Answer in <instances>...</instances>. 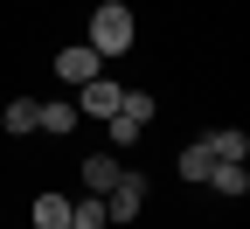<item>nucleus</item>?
Segmentation results:
<instances>
[{"label":"nucleus","mask_w":250,"mask_h":229,"mask_svg":"<svg viewBox=\"0 0 250 229\" xmlns=\"http://www.w3.org/2000/svg\"><path fill=\"white\" fill-rule=\"evenodd\" d=\"M132 42H139L132 7H125V0H98V7H90V49L98 56H125Z\"/></svg>","instance_id":"obj_1"},{"label":"nucleus","mask_w":250,"mask_h":229,"mask_svg":"<svg viewBox=\"0 0 250 229\" xmlns=\"http://www.w3.org/2000/svg\"><path fill=\"white\" fill-rule=\"evenodd\" d=\"M139 208H146V181H139V174H118V181L104 187V222H132Z\"/></svg>","instance_id":"obj_2"},{"label":"nucleus","mask_w":250,"mask_h":229,"mask_svg":"<svg viewBox=\"0 0 250 229\" xmlns=\"http://www.w3.org/2000/svg\"><path fill=\"white\" fill-rule=\"evenodd\" d=\"M98 62H104L98 49L77 42V49H62V56H56V77H62V83H90V77H98Z\"/></svg>","instance_id":"obj_3"},{"label":"nucleus","mask_w":250,"mask_h":229,"mask_svg":"<svg viewBox=\"0 0 250 229\" xmlns=\"http://www.w3.org/2000/svg\"><path fill=\"white\" fill-rule=\"evenodd\" d=\"M77 111H98V118H111L118 111V83L98 70V77H90V83H77Z\"/></svg>","instance_id":"obj_4"},{"label":"nucleus","mask_w":250,"mask_h":229,"mask_svg":"<svg viewBox=\"0 0 250 229\" xmlns=\"http://www.w3.org/2000/svg\"><path fill=\"white\" fill-rule=\"evenodd\" d=\"M202 146H208L215 160H250V139L236 132V125H215V132H202Z\"/></svg>","instance_id":"obj_5"},{"label":"nucleus","mask_w":250,"mask_h":229,"mask_svg":"<svg viewBox=\"0 0 250 229\" xmlns=\"http://www.w3.org/2000/svg\"><path fill=\"white\" fill-rule=\"evenodd\" d=\"M35 229H70V194H35Z\"/></svg>","instance_id":"obj_6"},{"label":"nucleus","mask_w":250,"mask_h":229,"mask_svg":"<svg viewBox=\"0 0 250 229\" xmlns=\"http://www.w3.org/2000/svg\"><path fill=\"white\" fill-rule=\"evenodd\" d=\"M118 174H125V167H118L111 153H98V160H83V194H104V187H111Z\"/></svg>","instance_id":"obj_7"},{"label":"nucleus","mask_w":250,"mask_h":229,"mask_svg":"<svg viewBox=\"0 0 250 229\" xmlns=\"http://www.w3.org/2000/svg\"><path fill=\"white\" fill-rule=\"evenodd\" d=\"M208 187H215V194H243V187H250L243 160H215V167H208Z\"/></svg>","instance_id":"obj_8"},{"label":"nucleus","mask_w":250,"mask_h":229,"mask_svg":"<svg viewBox=\"0 0 250 229\" xmlns=\"http://www.w3.org/2000/svg\"><path fill=\"white\" fill-rule=\"evenodd\" d=\"M35 118H42V104H35V97H14V104L0 111V125H7L14 139H21V132H35Z\"/></svg>","instance_id":"obj_9"},{"label":"nucleus","mask_w":250,"mask_h":229,"mask_svg":"<svg viewBox=\"0 0 250 229\" xmlns=\"http://www.w3.org/2000/svg\"><path fill=\"white\" fill-rule=\"evenodd\" d=\"M174 167H181V181H208V167H215V153L195 139V146H181V160H174Z\"/></svg>","instance_id":"obj_10"},{"label":"nucleus","mask_w":250,"mask_h":229,"mask_svg":"<svg viewBox=\"0 0 250 229\" xmlns=\"http://www.w3.org/2000/svg\"><path fill=\"white\" fill-rule=\"evenodd\" d=\"M70 229H104V194H83V202H70Z\"/></svg>","instance_id":"obj_11"},{"label":"nucleus","mask_w":250,"mask_h":229,"mask_svg":"<svg viewBox=\"0 0 250 229\" xmlns=\"http://www.w3.org/2000/svg\"><path fill=\"white\" fill-rule=\"evenodd\" d=\"M118 118L146 125V118H153V90H118Z\"/></svg>","instance_id":"obj_12"},{"label":"nucleus","mask_w":250,"mask_h":229,"mask_svg":"<svg viewBox=\"0 0 250 229\" xmlns=\"http://www.w3.org/2000/svg\"><path fill=\"white\" fill-rule=\"evenodd\" d=\"M70 125H77V104H42L35 132H70Z\"/></svg>","instance_id":"obj_13"},{"label":"nucleus","mask_w":250,"mask_h":229,"mask_svg":"<svg viewBox=\"0 0 250 229\" xmlns=\"http://www.w3.org/2000/svg\"><path fill=\"white\" fill-rule=\"evenodd\" d=\"M104 125H111V146H118V153H132V146H139V132H146V125H132V118H118V111H111Z\"/></svg>","instance_id":"obj_14"}]
</instances>
